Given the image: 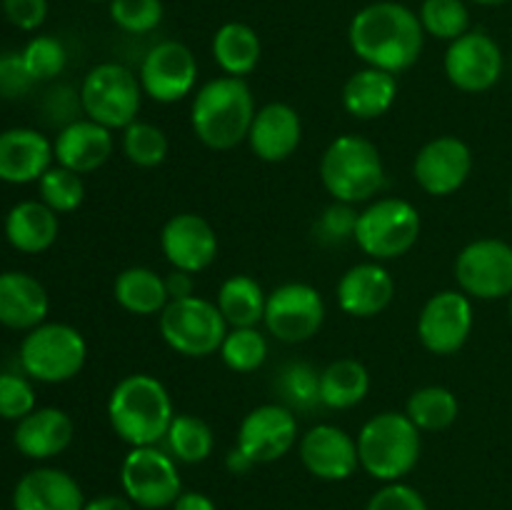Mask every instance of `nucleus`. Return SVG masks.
Instances as JSON below:
<instances>
[{
  "instance_id": "7ed1b4c3",
  "label": "nucleus",
  "mask_w": 512,
  "mask_h": 510,
  "mask_svg": "<svg viewBox=\"0 0 512 510\" xmlns=\"http://www.w3.org/2000/svg\"><path fill=\"white\" fill-rule=\"evenodd\" d=\"M175 418L168 388L150 373H130L108 395V423L130 448L158 445Z\"/></svg>"
},
{
  "instance_id": "79ce46f5",
  "label": "nucleus",
  "mask_w": 512,
  "mask_h": 510,
  "mask_svg": "<svg viewBox=\"0 0 512 510\" xmlns=\"http://www.w3.org/2000/svg\"><path fill=\"white\" fill-rule=\"evenodd\" d=\"M358 205L340 203L333 200L323 213L318 215L313 225V238L320 245H343L355 240V228H358Z\"/></svg>"
},
{
  "instance_id": "72a5a7b5",
  "label": "nucleus",
  "mask_w": 512,
  "mask_h": 510,
  "mask_svg": "<svg viewBox=\"0 0 512 510\" xmlns=\"http://www.w3.org/2000/svg\"><path fill=\"white\" fill-rule=\"evenodd\" d=\"M163 440L168 445V453L185 465L205 463L215 448L213 428L193 413H175Z\"/></svg>"
},
{
  "instance_id": "09e8293b",
  "label": "nucleus",
  "mask_w": 512,
  "mask_h": 510,
  "mask_svg": "<svg viewBox=\"0 0 512 510\" xmlns=\"http://www.w3.org/2000/svg\"><path fill=\"white\" fill-rule=\"evenodd\" d=\"M173 510H218V505L213 503V498L198 490H188V493H180L178 500L170 505Z\"/></svg>"
},
{
  "instance_id": "49530a36",
  "label": "nucleus",
  "mask_w": 512,
  "mask_h": 510,
  "mask_svg": "<svg viewBox=\"0 0 512 510\" xmlns=\"http://www.w3.org/2000/svg\"><path fill=\"white\" fill-rule=\"evenodd\" d=\"M5 20L18 30L33 33L48 18V0H0Z\"/></svg>"
},
{
  "instance_id": "b1692460",
  "label": "nucleus",
  "mask_w": 512,
  "mask_h": 510,
  "mask_svg": "<svg viewBox=\"0 0 512 510\" xmlns=\"http://www.w3.org/2000/svg\"><path fill=\"white\" fill-rule=\"evenodd\" d=\"M75 438V423L63 408L45 405L35 408L15 423L13 445L23 458L28 460H50L70 448Z\"/></svg>"
},
{
  "instance_id": "ea45409f",
  "label": "nucleus",
  "mask_w": 512,
  "mask_h": 510,
  "mask_svg": "<svg viewBox=\"0 0 512 510\" xmlns=\"http://www.w3.org/2000/svg\"><path fill=\"white\" fill-rule=\"evenodd\" d=\"M23 55V65L28 70V75L33 78V83H48L55 80L68 65V53H65V45L60 43L53 35H35L25 43V48L20 50Z\"/></svg>"
},
{
  "instance_id": "aec40b11",
  "label": "nucleus",
  "mask_w": 512,
  "mask_h": 510,
  "mask_svg": "<svg viewBox=\"0 0 512 510\" xmlns=\"http://www.w3.org/2000/svg\"><path fill=\"white\" fill-rule=\"evenodd\" d=\"M338 305L350 318H375L395 298V280L378 260L355 263L340 275L335 285Z\"/></svg>"
},
{
  "instance_id": "7c9ffc66",
  "label": "nucleus",
  "mask_w": 512,
  "mask_h": 510,
  "mask_svg": "<svg viewBox=\"0 0 512 510\" xmlns=\"http://www.w3.org/2000/svg\"><path fill=\"white\" fill-rule=\"evenodd\" d=\"M263 55V43L248 23H225L213 35V58L223 75L245 78L253 73Z\"/></svg>"
},
{
  "instance_id": "ddd939ff",
  "label": "nucleus",
  "mask_w": 512,
  "mask_h": 510,
  "mask_svg": "<svg viewBox=\"0 0 512 510\" xmlns=\"http://www.w3.org/2000/svg\"><path fill=\"white\" fill-rule=\"evenodd\" d=\"M138 80L143 93L155 103H178L198 85V60L185 43L163 40L143 55Z\"/></svg>"
},
{
  "instance_id": "6e6552de",
  "label": "nucleus",
  "mask_w": 512,
  "mask_h": 510,
  "mask_svg": "<svg viewBox=\"0 0 512 510\" xmlns=\"http://www.w3.org/2000/svg\"><path fill=\"white\" fill-rule=\"evenodd\" d=\"M143 95L138 75L120 63H100L90 68L78 90L85 118L108 130H125L135 123Z\"/></svg>"
},
{
  "instance_id": "5fc2aeb1",
  "label": "nucleus",
  "mask_w": 512,
  "mask_h": 510,
  "mask_svg": "<svg viewBox=\"0 0 512 510\" xmlns=\"http://www.w3.org/2000/svg\"><path fill=\"white\" fill-rule=\"evenodd\" d=\"M88 3H110V0H88Z\"/></svg>"
},
{
  "instance_id": "dca6fc26",
  "label": "nucleus",
  "mask_w": 512,
  "mask_h": 510,
  "mask_svg": "<svg viewBox=\"0 0 512 510\" xmlns=\"http://www.w3.org/2000/svg\"><path fill=\"white\" fill-rule=\"evenodd\" d=\"M235 445L255 465L275 463L298 445V415L283 403L255 405L240 420Z\"/></svg>"
},
{
  "instance_id": "603ef678",
  "label": "nucleus",
  "mask_w": 512,
  "mask_h": 510,
  "mask_svg": "<svg viewBox=\"0 0 512 510\" xmlns=\"http://www.w3.org/2000/svg\"><path fill=\"white\" fill-rule=\"evenodd\" d=\"M470 3L485 5V8H495V5H503V3H508V0H470Z\"/></svg>"
},
{
  "instance_id": "6e6d98bb",
  "label": "nucleus",
  "mask_w": 512,
  "mask_h": 510,
  "mask_svg": "<svg viewBox=\"0 0 512 510\" xmlns=\"http://www.w3.org/2000/svg\"><path fill=\"white\" fill-rule=\"evenodd\" d=\"M510 208H512V185H510Z\"/></svg>"
},
{
  "instance_id": "4be33fe9",
  "label": "nucleus",
  "mask_w": 512,
  "mask_h": 510,
  "mask_svg": "<svg viewBox=\"0 0 512 510\" xmlns=\"http://www.w3.org/2000/svg\"><path fill=\"white\" fill-rule=\"evenodd\" d=\"M113 150V130L90 118H75L73 123H65L53 140L55 163L78 175H88L103 168Z\"/></svg>"
},
{
  "instance_id": "39448f33",
  "label": "nucleus",
  "mask_w": 512,
  "mask_h": 510,
  "mask_svg": "<svg viewBox=\"0 0 512 510\" xmlns=\"http://www.w3.org/2000/svg\"><path fill=\"white\" fill-rule=\"evenodd\" d=\"M320 180L330 198L360 205L373 200L385 185V163L378 145L363 135H338L320 158Z\"/></svg>"
},
{
  "instance_id": "37998d69",
  "label": "nucleus",
  "mask_w": 512,
  "mask_h": 510,
  "mask_svg": "<svg viewBox=\"0 0 512 510\" xmlns=\"http://www.w3.org/2000/svg\"><path fill=\"white\" fill-rule=\"evenodd\" d=\"M38 408L33 380L25 373H0V420H23Z\"/></svg>"
},
{
  "instance_id": "20e7f679",
  "label": "nucleus",
  "mask_w": 512,
  "mask_h": 510,
  "mask_svg": "<svg viewBox=\"0 0 512 510\" xmlns=\"http://www.w3.org/2000/svg\"><path fill=\"white\" fill-rule=\"evenodd\" d=\"M360 468L380 483H398L413 473L423 440L413 420L398 410H385L365 420L358 433Z\"/></svg>"
},
{
  "instance_id": "423d86ee",
  "label": "nucleus",
  "mask_w": 512,
  "mask_h": 510,
  "mask_svg": "<svg viewBox=\"0 0 512 510\" xmlns=\"http://www.w3.org/2000/svg\"><path fill=\"white\" fill-rule=\"evenodd\" d=\"M18 360L35 383L60 385L73 380L88 360V343L75 325L45 320L20 340Z\"/></svg>"
},
{
  "instance_id": "5701e85b",
  "label": "nucleus",
  "mask_w": 512,
  "mask_h": 510,
  "mask_svg": "<svg viewBox=\"0 0 512 510\" xmlns=\"http://www.w3.org/2000/svg\"><path fill=\"white\" fill-rule=\"evenodd\" d=\"M303 140V120L298 110L288 103H265L255 113L248 133V145L253 155L263 163H283L293 158Z\"/></svg>"
},
{
  "instance_id": "3c124183",
  "label": "nucleus",
  "mask_w": 512,
  "mask_h": 510,
  "mask_svg": "<svg viewBox=\"0 0 512 510\" xmlns=\"http://www.w3.org/2000/svg\"><path fill=\"white\" fill-rule=\"evenodd\" d=\"M225 468L233 475H245L248 470L255 468V463L238 448V445H235V448H230L228 455H225Z\"/></svg>"
},
{
  "instance_id": "c756f323",
  "label": "nucleus",
  "mask_w": 512,
  "mask_h": 510,
  "mask_svg": "<svg viewBox=\"0 0 512 510\" xmlns=\"http://www.w3.org/2000/svg\"><path fill=\"white\" fill-rule=\"evenodd\" d=\"M265 303H268V293L248 273H235L225 278L215 298V305L230 328H258L265 318Z\"/></svg>"
},
{
  "instance_id": "f03ea898",
  "label": "nucleus",
  "mask_w": 512,
  "mask_h": 510,
  "mask_svg": "<svg viewBox=\"0 0 512 510\" xmlns=\"http://www.w3.org/2000/svg\"><path fill=\"white\" fill-rule=\"evenodd\" d=\"M255 98L245 78L218 75L200 85L190 103V125L205 148L233 150L240 143H248L250 125H253Z\"/></svg>"
},
{
  "instance_id": "2eb2a0df",
  "label": "nucleus",
  "mask_w": 512,
  "mask_h": 510,
  "mask_svg": "<svg viewBox=\"0 0 512 510\" xmlns=\"http://www.w3.org/2000/svg\"><path fill=\"white\" fill-rule=\"evenodd\" d=\"M503 50L483 30H468L448 43L443 58L445 78L463 93H485L498 85L503 75Z\"/></svg>"
},
{
  "instance_id": "864d4df0",
  "label": "nucleus",
  "mask_w": 512,
  "mask_h": 510,
  "mask_svg": "<svg viewBox=\"0 0 512 510\" xmlns=\"http://www.w3.org/2000/svg\"><path fill=\"white\" fill-rule=\"evenodd\" d=\"M508 313H510V323H512V295H510V305H508Z\"/></svg>"
},
{
  "instance_id": "de8ad7c7",
  "label": "nucleus",
  "mask_w": 512,
  "mask_h": 510,
  "mask_svg": "<svg viewBox=\"0 0 512 510\" xmlns=\"http://www.w3.org/2000/svg\"><path fill=\"white\" fill-rule=\"evenodd\" d=\"M165 288H168L170 300L190 298V295H195L193 273H185V270L170 268V273H165Z\"/></svg>"
},
{
  "instance_id": "4c0bfd02",
  "label": "nucleus",
  "mask_w": 512,
  "mask_h": 510,
  "mask_svg": "<svg viewBox=\"0 0 512 510\" xmlns=\"http://www.w3.org/2000/svg\"><path fill=\"white\" fill-rule=\"evenodd\" d=\"M38 200H43L58 215L73 213L85 200L83 175L73 173L58 163L50 165L43 178L38 180Z\"/></svg>"
},
{
  "instance_id": "bb28decb",
  "label": "nucleus",
  "mask_w": 512,
  "mask_h": 510,
  "mask_svg": "<svg viewBox=\"0 0 512 510\" xmlns=\"http://www.w3.org/2000/svg\"><path fill=\"white\" fill-rule=\"evenodd\" d=\"M3 230L10 248L25 255H40L58 240L60 220L43 200H20L5 215Z\"/></svg>"
},
{
  "instance_id": "4468645a",
  "label": "nucleus",
  "mask_w": 512,
  "mask_h": 510,
  "mask_svg": "<svg viewBox=\"0 0 512 510\" xmlns=\"http://www.w3.org/2000/svg\"><path fill=\"white\" fill-rule=\"evenodd\" d=\"M473 298L463 290H440L425 300L418 315V338L433 355H453L473 333Z\"/></svg>"
},
{
  "instance_id": "a211bd4d",
  "label": "nucleus",
  "mask_w": 512,
  "mask_h": 510,
  "mask_svg": "<svg viewBox=\"0 0 512 510\" xmlns=\"http://www.w3.org/2000/svg\"><path fill=\"white\" fill-rule=\"evenodd\" d=\"M218 248V233L198 213L170 215L160 230V250L175 270L203 273L218 258Z\"/></svg>"
},
{
  "instance_id": "a19ab883",
  "label": "nucleus",
  "mask_w": 512,
  "mask_h": 510,
  "mask_svg": "<svg viewBox=\"0 0 512 510\" xmlns=\"http://www.w3.org/2000/svg\"><path fill=\"white\" fill-rule=\"evenodd\" d=\"M108 13L120 30L143 35L158 28L165 10L163 0H110Z\"/></svg>"
},
{
  "instance_id": "f3484780",
  "label": "nucleus",
  "mask_w": 512,
  "mask_h": 510,
  "mask_svg": "<svg viewBox=\"0 0 512 510\" xmlns=\"http://www.w3.org/2000/svg\"><path fill=\"white\" fill-rule=\"evenodd\" d=\"M473 173V150L458 135H438L418 150L413 178L433 198H448L468 183Z\"/></svg>"
},
{
  "instance_id": "c03bdc74",
  "label": "nucleus",
  "mask_w": 512,
  "mask_h": 510,
  "mask_svg": "<svg viewBox=\"0 0 512 510\" xmlns=\"http://www.w3.org/2000/svg\"><path fill=\"white\" fill-rule=\"evenodd\" d=\"M365 510H428V503L413 485L398 480V483H385L383 488L375 490Z\"/></svg>"
},
{
  "instance_id": "412c9836",
  "label": "nucleus",
  "mask_w": 512,
  "mask_h": 510,
  "mask_svg": "<svg viewBox=\"0 0 512 510\" xmlns=\"http://www.w3.org/2000/svg\"><path fill=\"white\" fill-rule=\"evenodd\" d=\"M55 165L53 140L35 128L0 130V183H38Z\"/></svg>"
},
{
  "instance_id": "c85d7f7f",
  "label": "nucleus",
  "mask_w": 512,
  "mask_h": 510,
  "mask_svg": "<svg viewBox=\"0 0 512 510\" xmlns=\"http://www.w3.org/2000/svg\"><path fill=\"white\" fill-rule=\"evenodd\" d=\"M113 298L130 315H160L170 303L165 275L145 265H133L115 275Z\"/></svg>"
},
{
  "instance_id": "a18cd8bd",
  "label": "nucleus",
  "mask_w": 512,
  "mask_h": 510,
  "mask_svg": "<svg viewBox=\"0 0 512 510\" xmlns=\"http://www.w3.org/2000/svg\"><path fill=\"white\" fill-rule=\"evenodd\" d=\"M33 85V78H30L23 65V55L0 53V98H23Z\"/></svg>"
},
{
  "instance_id": "6ab92c4d",
  "label": "nucleus",
  "mask_w": 512,
  "mask_h": 510,
  "mask_svg": "<svg viewBox=\"0 0 512 510\" xmlns=\"http://www.w3.org/2000/svg\"><path fill=\"white\" fill-rule=\"evenodd\" d=\"M298 455L310 475L330 483L353 478L360 468L358 440L333 423H318L300 435Z\"/></svg>"
},
{
  "instance_id": "1a4fd4ad",
  "label": "nucleus",
  "mask_w": 512,
  "mask_h": 510,
  "mask_svg": "<svg viewBox=\"0 0 512 510\" xmlns=\"http://www.w3.org/2000/svg\"><path fill=\"white\" fill-rule=\"evenodd\" d=\"M158 328L165 345L183 358H208L218 353L230 325L215 300L190 295L170 300L158 315Z\"/></svg>"
},
{
  "instance_id": "9d476101",
  "label": "nucleus",
  "mask_w": 512,
  "mask_h": 510,
  "mask_svg": "<svg viewBox=\"0 0 512 510\" xmlns=\"http://www.w3.org/2000/svg\"><path fill=\"white\" fill-rule=\"evenodd\" d=\"M120 485L123 495L143 510L170 508L183 493L178 460L158 445L128 450L120 465Z\"/></svg>"
},
{
  "instance_id": "2f4dec72",
  "label": "nucleus",
  "mask_w": 512,
  "mask_h": 510,
  "mask_svg": "<svg viewBox=\"0 0 512 510\" xmlns=\"http://www.w3.org/2000/svg\"><path fill=\"white\" fill-rule=\"evenodd\" d=\"M370 393V373L360 360L338 358L320 370V405L350 410Z\"/></svg>"
},
{
  "instance_id": "cd10ccee",
  "label": "nucleus",
  "mask_w": 512,
  "mask_h": 510,
  "mask_svg": "<svg viewBox=\"0 0 512 510\" xmlns=\"http://www.w3.org/2000/svg\"><path fill=\"white\" fill-rule=\"evenodd\" d=\"M343 108L345 113L358 120H375L388 113L398 100V75L380 68L355 70L343 85Z\"/></svg>"
},
{
  "instance_id": "58836bf2",
  "label": "nucleus",
  "mask_w": 512,
  "mask_h": 510,
  "mask_svg": "<svg viewBox=\"0 0 512 510\" xmlns=\"http://www.w3.org/2000/svg\"><path fill=\"white\" fill-rule=\"evenodd\" d=\"M418 18L425 35L448 43L470 30V10L465 0H423Z\"/></svg>"
},
{
  "instance_id": "c9c22d12",
  "label": "nucleus",
  "mask_w": 512,
  "mask_h": 510,
  "mask_svg": "<svg viewBox=\"0 0 512 510\" xmlns=\"http://www.w3.org/2000/svg\"><path fill=\"white\" fill-rule=\"evenodd\" d=\"M268 338L260 328H230L218 355L233 373H255L268 360Z\"/></svg>"
},
{
  "instance_id": "a878e982",
  "label": "nucleus",
  "mask_w": 512,
  "mask_h": 510,
  "mask_svg": "<svg viewBox=\"0 0 512 510\" xmlns=\"http://www.w3.org/2000/svg\"><path fill=\"white\" fill-rule=\"evenodd\" d=\"M50 295L38 278L25 270L0 273V325L8 330L38 328L48 320Z\"/></svg>"
},
{
  "instance_id": "393cba45",
  "label": "nucleus",
  "mask_w": 512,
  "mask_h": 510,
  "mask_svg": "<svg viewBox=\"0 0 512 510\" xmlns=\"http://www.w3.org/2000/svg\"><path fill=\"white\" fill-rule=\"evenodd\" d=\"M85 495L78 480L60 468L40 465L15 483L13 510H83Z\"/></svg>"
},
{
  "instance_id": "9b49d317",
  "label": "nucleus",
  "mask_w": 512,
  "mask_h": 510,
  "mask_svg": "<svg viewBox=\"0 0 512 510\" xmlns=\"http://www.w3.org/2000/svg\"><path fill=\"white\" fill-rule=\"evenodd\" d=\"M325 323V300L310 283L278 285L268 293L263 325L275 340L288 345L313 340Z\"/></svg>"
},
{
  "instance_id": "f8f14e48",
  "label": "nucleus",
  "mask_w": 512,
  "mask_h": 510,
  "mask_svg": "<svg viewBox=\"0 0 512 510\" xmlns=\"http://www.w3.org/2000/svg\"><path fill=\"white\" fill-rule=\"evenodd\" d=\"M455 283L468 298L500 300L512 295V245L500 238H478L455 258Z\"/></svg>"
},
{
  "instance_id": "f704fd0d",
  "label": "nucleus",
  "mask_w": 512,
  "mask_h": 510,
  "mask_svg": "<svg viewBox=\"0 0 512 510\" xmlns=\"http://www.w3.org/2000/svg\"><path fill=\"white\" fill-rule=\"evenodd\" d=\"M275 390L280 395V403L293 413L313 410L315 405H320V373L303 360L285 363L275 378Z\"/></svg>"
},
{
  "instance_id": "e433bc0d",
  "label": "nucleus",
  "mask_w": 512,
  "mask_h": 510,
  "mask_svg": "<svg viewBox=\"0 0 512 510\" xmlns=\"http://www.w3.org/2000/svg\"><path fill=\"white\" fill-rule=\"evenodd\" d=\"M123 155L138 168H158L165 163L170 153L168 135L163 128L145 120H135L123 130V140H120Z\"/></svg>"
},
{
  "instance_id": "8fccbe9b",
  "label": "nucleus",
  "mask_w": 512,
  "mask_h": 510,
  "mask_svg": "<svg viewBox=\"0 0 512 510\" xmlns=\"http://www.w3.org/2000/svg\"><path fill=\"white\" fill-rule=\"evenodd\" d=\"M83 510H135V505L128 495H98L93 500H85Z\"/></svg>"
},
{
  "instance_id": "f257e3e1",
  "label": "nucleus",
  "mask_w": 512,
  "mask_h": 510,
  "mask_svg": "<svg viewBox=\"0 0 512 510\" xmlns=\"http://www.w3.org/2000/svg\"><path fill=\"white\" fill-rule=\"evenodd\" d=\"M348 43L365 65L400 75L420 60L425 30L418 13L408 5L378 0L353 15L348 25Z\"/></svg>"
},
{
  "instance_id": "473e14b6",
  "label": "nucleus",
  "mask_w": 512,
  "mask_h": 510,
  "mask_svg": "<svg viewBox=\"0 0 512 510\" xmlns=\"http://www.w3.org/2000/svg\"><path fill=\"white\" fill-rule=\"evenodd\" d=\"M405 415L415 423L420 433H438L448 430L458 420V395L445 385H423L413 390L405 403Z\"/></svg>"
},
{
  "instance_id": "0eeeda50",
  "label": "nucleus",
  "mask_w": 512,
  "mask_h": 510,
  "mask_svg": "<svg viewBox=\"0 0 512 510\" xmlns=\"http://www.w3.org/2000/svg\"><path fill=\"white\" fill-rule=\"evenodd\" d=\"M423 230L418 208L405 198H378L360 210L355 243L370 260L403 258L415 248Z\"/></svg>"
}]
</instances>
